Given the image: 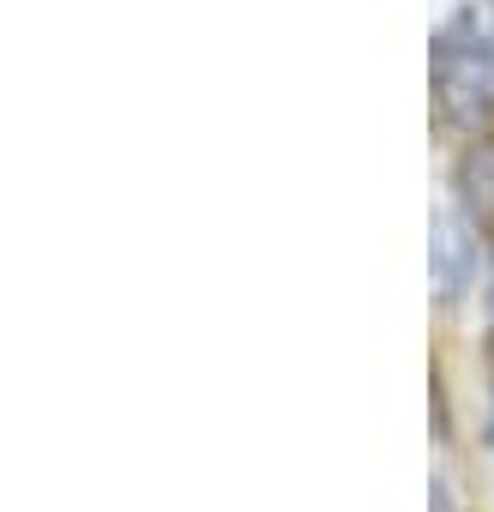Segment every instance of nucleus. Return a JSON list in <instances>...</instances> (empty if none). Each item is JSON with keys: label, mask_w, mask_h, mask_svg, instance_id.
Wrapping results in <instances>:
<instances>
[{"label": "nucleus", "mask_w": 494, "mask_h": 512, "mask_svg": "<svg viewBox=\"0 0 494 512\" xmlns=\"http://www.w3.org/2000/svg\"><path fill=\"white\" fill-rule=\"evenodd\" d=\"M434 97L464 127H476L494 109V37L476 7L452 13L434 31Z\"/></svg>", "instance_id": "obj_1"}, {"label": "nucleus", "mask_w": 494, "mask_h": 512, "mask_svg": "<svg viewBox=\"0 0 494 512\" xmlns=\"http://www.w3.org/2000/svg\"><path fill=\"white\" fill-rule=\"evenodd\" d=\"M428 272H434V296L458 302L476 284V229L464 223V211H434L428 229Z\"/></svg>", "instance_id": "obj_2"}, {"label": "nucleus", "mask_w": 494, "mask_h": 512, "mask_svg": "<svg viewBox=\"0 0 494 512\" xmlns=\"http://www.w3.org/2000/svg\"><path fill=\"white\" fill-rule=\"evenodd\" d=\"M458 211L494 247V139H476L458 157Z\"/></svg>", "instance_id": "obj_3"}, {"label": "nucleus", "mask_w": 494, "mask_h": 512, "mask_svg": "<svg viewBox=\"0 0 494 512\" xmlns=\"http://www.w3.org/2000/svg\"><path fill=\"white\" fill-rule=\"evenodd\" d=\"M476 13H482V25H488V37H494V0H476Z\"/></svg>", "instance_id": "obj_4"}]
</instances>
